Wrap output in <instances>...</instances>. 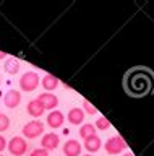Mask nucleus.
Here are the masks:
<instances>
[{"mask_svg":"<svg viewBox=\"0 0 154 156\" xmlns=\"http://www.w3.org/2000/svg\"><path fill=\"white\" fill-rule=\"evenodd\" d=\"M123 86L130 96H148L154 91V73L149 68L135 67L127 72V75L123 78Z\"/></svg>","mask_w":154,"mask_h":156,"instance_id":"f257e3e1","label":"nucleus"},{"mask_svg":"<svg viewBox=\"0 0 154 156\" xmlns=\"http://www.w3.org/2000/svg\"><path fill=\"white\" fill-rule=\"evenodd\" d=\"M123 150H127V141H125L120 135L110 136V138L105 141V151L109 154H118L122 153Z\"/></svg>","mask_w":154,"mask_h":156,"instance_id":"f03ea898","label":"nucleus"},{"mask_svg":"<svg viewBox=\"0 0 154 156\" xmlns=\"http://www.w3.org/2000/svg\"><path fill=\"white\" fill-rule=\"evenodd\" d=\"M39 85V76L36 72H26L20 78V88L23 91H34Z\"/></svg>","mask_w":154,"mask_h":156,"instance_id":"7ed1b4c3","label":"nucleus"},{"mask_svg":"<svg viewBox=\"0 0 154 156\" xmlns=\"http://www.w3.org/2000/svg\"><path fill=\"white\" fill-rule=\"evenodd\" d=\"M42 133H44V124L39 120H31L23 127V135L26 138H36V136H39Z\"/></svg>","mask_w":154,"mask_h":156,"instance_id":"20e7f679","label":"nucleus"},{"mask_svg":"<svg viewBox=\"0 0 154 156\" xmlns=\"http://www.w3.org/2000/svg\"><path fill=\"white\" fill-rule=\"evenodd\" d=\"M8 150H10V153L13 156H21V154L26 153L28 143L25 141V138H21V136H13V138L8 141Z\"/></svg>","mask_w":154,"mask_h":156,"instance_id":"39448f33","label":"nucleus"},{"mask_svg":"<svg viewBox=\"0 0 154 156\" xmlns=\"http://www.w3.org/2000/svg\"><path fill=\"white\" fill-rule=\"evenodd\" d=\"M37 101L41 102V106L44 107V111L46 109H49V111H54L57 106H59V98H57L55 94H52V93H42V94H39L36 98Z\"/></svg>","mask_w":154,"mask_h":156,"instance_id":"423d86ee","label":"nucleus"},{"mask_svg":"<svg viewBox=\"0 0 154 156\" xmlns=\"http://www.w3.org/2000/svg\"><path fill=\"white\" fill-rule=\"evenodd\" d=\"M3 102H5L7 107H10V109H15L18 107V104L21 102V93L18 90H10L7 91L5 98H3Z\"/></svg>","mask_w":154,"mask_h":156,"instance_id":"0eeeda50","label":"nucleus"},{"mask_svg":"<svg viewBox=\"0 0 154 156\" xmlns=\"http://www.w3.org/2000/svg\"><path fill=\"white\" fill-rule=\"evenodd\" d=\"M42 148L44 150H55L57 146H59V143H60V138H59V135L57 133H54V132H52V133H46L44 136H42Z\"/></svg>","mask_w":154,"mask_h":156,"instance_id":"6e6552de","label":"nucleus"},{"mask_svg":"<svg viewBox=\"0 0 154 156\" xmlns=\"http://www.w3.org/2000/svg\"><path fill=\"white\" fill-rule=\"evenodd\" d=\"M63 120H65V115L60 111H52L47 115V124H49L50 129H59V127H62L63 125Z\"/></svg>","mask_w":154,"mask_h":156,"instance_id":"1a4fd4ad","label":"nucleus"},{"mask_svg":"<svg viewBox=\"0 0 154 156\" xmlns=\"http://www.w3.org/2000/svg\"><path fill=\"white\" fill-rule=\"evenodd\" d=\"M67 119H68V122H70V124H73V125L83 124V120H84V111L80 109V107H73V109H70V112L67 114Z\"/></svg>","mask_w":154,"mask_h":156,"instance_id":"9d476101","label":"nucleus"},{"mask_svg":"<svg viewBox=\"0 0 154 156\" xmlns=\"http://www.w3.org/2000/svg\"><path fill=\"white\" fill-rule=\"evenodd\" d=\"M63 153L67 156H80L81 154V145L76 140H68L63 146Z\"/></svg>","mask_w":154,"mask_h":156,"instance_id":"9b49d317","label":"nucleus"},{"mask_svg":"<svg viewBox=\"0 0 154 156\" xmlns=\"http://www.w3.org/2000/svg\"><path fill=\"white\" fill-rule=\"evenodd\" d=\"M26 111H28V114L33 115V117H41L42 114H44V107L41 106V102L37 99H31L29 102H28Z\"/></svg>","mask_w":154,"mask_h":156,"instance_id":"f8f14e48","label":"nucleus"},{"mask_svg":"<svg viewBox=\"0 0 154 156\" xmlns=\"http://www.w3.org/2000/svg\"><path fill=\"white\" fill-rule=\"evenodd\" d=\"M59 78L54 76L52 73H47V75H44V78H42V86H44V90H47V93L54 91L57 86H59Z\"/></svg>","mask_w":154,"mask_h":156,"instance_id":"ddd939ff","label":"nucleus"},{"mask_svg":"<svg viewBox=\"0 0 154 156\" xmlns=\"http://www.w3.org/2000/svg\"><path fill=\"white\" fill-rule=\"evenodd\" d=\"M84 146L89 153H96V151L102 146V140H101L98 135H93V136H89V138L84 140Z\"/></svg>","mask_w":154,"mask_h":156,"instance_id":"4468645a","label":"nucleus"},{"mask_svg":"<svg viewBox=\"0 0 154 156\" xmlns=\"http://www.w3.org/2000/svg\"><path fill=\"white\" fill-rule=\"evenodd\" d=\"M20 67H21L20 60H18V58L10 57V58L7 60V63H5V72L8 73V75H15V73L20 70Z\"/></svg>","mask_w":154,"mask_h":156,"instance_id":"2eb2a0df","label":"nucleus"},{"mask_svg":"<svg viewBox=\"0 0 154 156\" xmlns=\"http://www.w3.org/2000/svg\"><path fill=\"white\" fill-rule=\"evenodd\" d=\"M93 135H96V127L93 124H84L80 129V136L81 138L86 140V138H89V136H93Z\"/></svg>","mask_w":154,"mask_h":156,"instance_id":"dca6fc26","label":"nucleus"},{"mask_svg":"<svg viewBox=\"0 0 154 156\" xmlns=\"http://www.w3.org/2000/svg\"><path fill=\"white\" fill-rule=\"evenodd\" d=\"M96 130H107L110 129V122L105 119V117H99L98 120H96Z\"/></svg>","mask_w":154,"mask_h":156,"instance_id":"f3484780","label":"nucleus"},{"mask_svg":"<svg viewBox=\"0 0 154 156\" xmlns=\"http://www.w3.org/2000/svg\"><path fill=\"white\" fill-rule=\"evenodd\" d=\"M8 127H10V119H8V115L0 112V132L8 130Z\"/></svg>","mask_w":154,"mask_h":156,"instance_id":"a211bd4d","label":"nucleus"},{"mask_svg":"<svg viewBox=\"0 0 154 156\" xmlns=\"http://www.w3.org/2000/svg\"><path fill=\"white\" fill-rule=\"evenodd\" d=\"M83 106H84V111L88 112V114H91V115H93V114H98V109H96V107L91 104L88 99H84V101H83Z\"/></svg>","mask_w":154,"mask_h":156,"instance_id":"6ab92c4d","label":"nucleus"},{"mask_svg":"<svg viewBox=\"0 0 154 156\" xmlns=\"http://www.w3.org/2000/svg\"><path fill=\"white\" fill-rule=\"evenodd\" d=\"M29 156H49V151L44 148H36V150H33V153Z\"/></svg>","mask_w":154,"mask_h":156,"instance_id":"aec40b11","label":"nucleus"},{"mask_svg":"<svg viewBox=\"0 0 154 156\" xmlns=\"http://www.w3.org/2000/svg\"><path fill=\"white\" fill-rule=\"evenodd\" d=\"M5 146H7V140L3 138L2 135H0V153H2L3 150H5Z\"/></svg>","mask_w":154,"mask_h":156,"instance_id":"412c9836","label":"nucleus"},{"mask_svg":"<svg viewBox=\"0 0 154 156\" xmlns=\"http://www.w3.org/2000/svg\"><path fill=\"white\" fill-rule=\"evenodd\" d=\"M7 57V54L5 52H2V51H0V58H5Z\"/></svg>","mask_w":154,"mask_h":156,"instance_id":"4be33fe9","label":"nucleus"},{"mask_svg":"<svg viewBox=\"0 0 154 156\" xmlns=\"http://www.w3.org/2000/svg\"><path fill=\"white\" fill-rule=\"evenodd\" d=\"M122 156H135L133 153H125V154H122Z\"/></svg>","mask_w":154,"mask_h":156,"instance_id":"5701e85b","label":"nucleus"},{"mask_svg":"<svg viewBox=\"0 0 154 156\" xmlns=\"http://www.w3.org/2000/svg\"><path fill=\"white\" fill-rule=\"evenodd\" d=\"M83 156H93V154H83Z\"/></svg>","mask_w":154,"mask_h":156,"instance_id":"b1692460","label":"nucleus"},{"mask_svg":"<svg viewBox=\"0 0 154 156\" xmlns=\"http://www.w3.org/2000/svg\"><path fill=\"white\" fill-rule=\"evenodd\" d=\"M0 81H2V78H0Z\"/></svg>","mask_w":154,"mask_h":156,"instance_id":"393cba45","label":"nucleus"},{"mask_svg":"<svg viewBox=\"0 0 154 156\" xmlns=\"http://www.w3.org/2000/svg\"><path fill=\"white\" fill-rule=\"evenodd\" d=\"M0 156H2V154H0Z\"/></svg>","mask_w":154,"mask_h":156,"instance_id":"a878e982","label":"nucleus"}]
</instances>
